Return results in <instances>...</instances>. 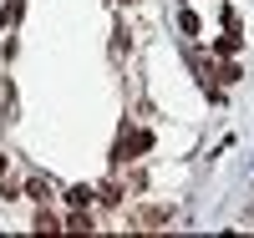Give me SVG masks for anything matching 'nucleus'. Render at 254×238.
Instances as JSON below:
<instances>
[{"mask_svg": "<svg viewBox=\"0 0 254 238\" xmlns=\"http://www.w3.org/2000/svg\"><path fill=\"white\" fill-rule=\"evenodd\" d=\"M36 228H41V233H56V228H61V218H56V213H46V208H41V213H36Z\"/></svg>", "mask_w": 254, "mask_h": 238, "instance_id": "4", "label": "nucleus"}, {"mask_svg": "<svg viewBox=\"0 0 254 238\" xmlns=\"http://www.w3.org/2000/svg\"><path fill=\"white\" fill-rule=\"evenodd\" d=\"M168 218H173V208H137L132 213V228H163Z\"/></svg>", "mask_w": 254, "mask_h": 238, "instance_id": "2", "label": "nucleus"}, {"mask_svg": "<svg viewBox=\"0 0 254 238\" xmlns=\"http://www.w3.org/2000/svg\"><path fill=\"white\" fill-rule=\"evenodd\" d=\"M219 56H234L239 51V31H229V36H219V46H214Z\"/></svg>", "mask_w": 254, "mask_h": 238, "instance_id": "3", "label": "nucleus"}, {"mask_svg": "<svg viewBox=\"0 0 254 238\" xmlns=\"http://www.w3.org/2000/svg\"><path fill=\"white\" fill-rule=\"evenodd\" d=\"M147 147H153V132H142V127H127V132H122V147L112 152V162H127V157L147 152Z\"/></svg>", "mask_w": 254, "mask_h": 238, "instance_id": "1", "label": "nucleus"}, {"mask_svg": "<svg viewBox=\"0 0 254 238\" xmlns=\"http://www.w3.org/2000/svg\"><path fill=\"white\" fill-rule=\"evenodd\" d=\"M122 5H127V0H122Z\"/></svg>", "mask_w": 254, "mask_h": 238, "instance_id": "6", "label": "nucleus"}, {"mask_svg": "<svg viewBox=\"0 0 254 238\" xmlns=\"http://www.w3.org/2000/svg\"><path fill=\"white\" fill-rule=\"evenodd\" d=\"M0 172H5V157H0Z\"/></svg>", "mask_w": 254, "mask_h": 238, "instance_id": "5", "label": "nucleus"}]
</instances>
